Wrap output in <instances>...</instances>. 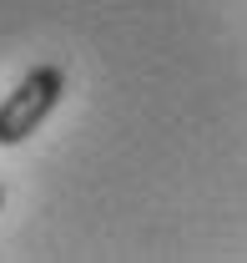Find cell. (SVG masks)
Segmentation results:
<instances>
[{
	"mask_svg": "<svg viewBox=\"0 0 247 263\" xmlns=\"http://www.w3.org/2000/svg\"><path fill=\"white\" fill-rule=\"evenodd\" d=\"M0 213H5V187H0Z\"/></svg>",
	"mask_w": 247,
	"mask_h": 263,
	"instance_id": "2",
	"label": "cell"
},
{
	"mask_svg": "<svg viewBox=\"0 0 247 263\" xmlns=\"http://www.w3.org/2000/svg\"><path fill=\"white\" fill-rule=\"evenodd\" d=\"M61 97H66V71L61 66H31L20 76V86L0 101V147H15L31 132H40V122L61 106Z\"/></svg>",
	"mask_w": 247,
	"mask_h": 263,
	"instance_id": "1",
	"label": "cell"
}]
</instances>
